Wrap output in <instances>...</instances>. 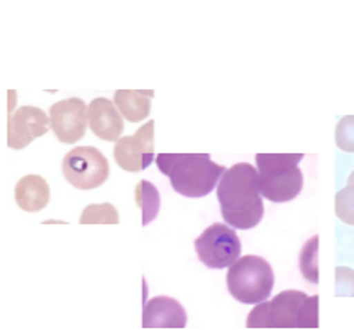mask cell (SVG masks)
<instances>
[{"mask_svg":"<svg viewBox=\"0 0 354 330\" xmlns=\"http://www.w3.org/2000/svg\"><path fill=\"white\" fill-rule=\"evenodd\" d=\"M263 195L259 192L258 168L238 163L223 173L218 183V199L225 223L239 230L258 226L263 219Z\"/></svg>","mask_w":354,"mask_h":330,"instance_id":"6da1fadb","label":"cell"},{"mask_svg":"<svg viewBox=\"0 0 354 330\" xmlns=\"http://www.w3.org/2000/svg\"><path fill=\"white\" fill-rule=\"evenodd\" d=\"M228 292L245 305L267 301L274 289V272L267 260L259 255H245L228 266Z\"/></svg>","mask_w":354,"mask_h":330,"instance_id":"5b68a950","label":"cell"},{"mask_svg":"<svg viewBox=\"0 0 354 330\" xmlns=\"http://www.w3.org/2000/svg\"><path fill=\"white\" fill-rule=\"evenodd\" d=\"M88 124H90L91 133L101 141H119L124 132L122 124V115L113 104V101H108L104 97L93 99L88 106Z\"/></svg>","mask_w":354,"mask_h":330,"instance_id":"8fae6325","label":"cell"},{"mask_svg":"<svg viewBox=\"0 0 354 330\" xmlns=\"http://www.w3.org/2000/svg\"><path fill=\"white\" fill-rule=\"evenodd\" d=\"M334 139H336V146L342 152L354 153V115H345L339 119Z\"/></svg>","mask_w":354,"mask_h":330,"instance_id":"d6986e66","label":"cell"},{"mask_svg":"<svg viewBox=\"0 0 354 330\" xmlns=\"http://www.w3.org/2000/svg\"><path fill=\"white\" fill-rule=\"evenodd\" d=\"M119 213L110 203L88 204L81 215V224H117Z\"/></svg>","mask_w":354,"mask_h":330,"instance_id":"e0dca14e","label":"cell"},{"mask_svg":"<svg viewBox=\"0 0 354 330\" xmlns=\"http://www.w3.org/2000/svg\"><path fill=\"white\" fill-rule=\"evenodd\" d=\"M304 153H258L259 192L272 203H288L304 190Z\"/></svg>","mask_w":354,"mask_h":330,"instance_id":"277c9868","label":"cell"},{"mask_svg":"<svg viewBox=\"0 0 354 330\" xmlns=\"http://www.w3.org/2000/svg\"><path fill=\"white\" fill-rule=\"evenodd\" d=\"M153 90H117L113 104L121 115L130 122H141L150 115Z\"/></svg>","mask_w":354,"mask_h":330,"instance_id":"5bb4252c","label":"cell"},{"mask_svg":"<svg viewBox=\"0 0 354 330\" xmlns=\"http://www.w3.org/2000/svg\"><path fill=\"white\" fill-rule=\"evenodd\" d=\"M156 163L179 195L192 199L208 195L227 172L208 153H159Z\"/></svg>","mask_w":354,"mask_h":330,"instance_id":"3957f363","label":"cell"},{"mask_svg":"<svg viewBox=\"0 0 354 330\" xmlns=\"http://www.w3.org/2000/svg\"><path fill=\"white\" fill-rule=\"evenodd\" d=\"M187 312L179 301L168 295H157L145 303L142 329H185Z\"/></svg>","mask_w":354,"mask_h":330,"instance_id":"7c38bea8","label":"cell"},{"mask_svg":"<svg viewBox=\"0 0 354 330\" xmlns=\"http://www.w3.org/2000/svg\"><path fill=\"white\" fill-rule=\"evenodd\" d=\"M318 250H319V237H313L304 244V249L299 252V272L305 280L313 284H318L319 281V270H318Z\"/></svg>","mask_w":354,"mask_h":330,"instance_id":"2e32d148","label":"cell"},{"mask_svg":"<svg viewBox=\"0 0 354 330\" xmlns=\"http://www.w3.org/2000/svg\"><path fill=\"white\" fill-rule=\"evenodd\" d=\"M51 128L50 117L41 108L22 106L8 117V146L22 150L28 144L42 137Z\"/></svg>","mask_w":354,"mask_h":330,"instance_id":"30bf717a","label":"cell"},{"mask_svg":"<svg viewBox=\"0 0 354 330\" xmlns=\"http://www.w3.org/2000/svg\"><path fill=\"white\" fill-rule=\"evenodd\" d=\"M196 254L205 266L214 270L228 269L234 261L239 260L241 241L236 230L228 224H210L198 239H196Z\"/></svg>","mask_w":354,"mask_h":330,"instance_id":"52a82bcc","label":"cell"},{"mask_svg":"<svg viewBox=\"0 0 354 330\" xmlns=\"http://www.w3.org/2000/svg\"><path fill=\"white\" fill-rule=\"evenodd\" d=\"M334 210L342 223L354 226V183L339 190L334 199Z\"/></svg>","mask_w":354,"mask_h":330,"instance_id":"ac0fdd59","label":"cell"},{"mask_svg":"<svg viewBox=\"0 0 354 330\" xmlns=\"http://www.w3.org/2000/svg\"><path fill=\"white\" fill-rule=\"evenodd\" d=\"M50 184L41 175H24L15 186V201L24 212H41L50 203Z\"/></svg>","mask_w":354,"mask_h":330,"instance_id":"4fadbf2b","label":"cell"},{"mask_svg":"<svg viewBox=\"0 0 354 330\" xmlns=\"http://www.w3.org/2000/svg\"><path fill=\"white\" fill-rule=\"evenodd\" d=\"M51 130L55 137L66 144H75L84 137L88 124V106L82 99L71 97L66 101L55 102L50 108Z\"/></svg>","mask_w":354,"mask_h":330,"instance_id":"9c48e42d","label":"cell"},{"mask_svg":"<svg viewBox=\"0 0 354 330\" xmlns=\"http://www.w3.org/2000/svg\"><path fill=\"white\" fill-rule=\"evenodd\" d=\"M136 203L142 212V226H147L157 217L159 208H161V197L156 184L150 181H141L136 186Z\"/></svg>","mask_w":354,"mask_h":330,"instance_id":"9a60e30c","label":"cell"},{"mask_svg":"<svg viewBox=\"0 0 354 330\" xmlns=\"http://www.w3.org/2000/svg\"><path fill=\"white\" fill-rule=\"evenodd\" d=\"M351 183H354V170H353V172H351L349 179H347V184H351Z\"/></svg>","mask_w":354,"mask_h":330,"instance_id":"44dd1931","label":"cell"},{"mask_svg":"<svg viewBox=\"0 0 354 330\" xmlns=\"http://www.w3.org/2000/svg\"><path fill=\"white\" fill-rule=\"evenodd\" d=\"M153 128L156 122L150 121L141 126L130 137H121L115 142L113 157L115 163L127 172H142L153 161Z\"/></svg>","mask_w":354,"mask_h":330,"instance_id":"ba28073f","label":"cell"},{"mask_svg":"<svg viewBox=\"0 0 354 330\" xmlns=\"http://www.w3.org/2000/svg\"><path fill=\"white\" fill-rule=\"evenodd\" d=\"M318 295L285 290L270 301H261L247 318L248 329H318Z\"/></svg>","mask_w":354,"mask_h":330,"instance_id":"7a4b0ae2","label":"cell"},{"mask_svg":"<svg viewBox=\"0 0 354 330\" xmlns=\"http://www.w3.org/2000/svg\"><path fill=\"white\" fill-rule=\"evenodd\" d=\"M336 298H354V270L347 266H338L334 272Z\"/></svg>","mask_w":354,"mask_h":330,"instance_id":"ffe728a7","label":"cell"},{"mask_svg":"<svg viewBox=\"0 0 354 330\" xmlns=\"http://www.w3.org/2000/svg\"><path fill=\"white\" fill-rule=\"evenodd\" d=\"M62 173L79 190L99 188L110 177V164L95 146L73 148L62 159Z\"/></svg>","mask_w":354,"mask_h":330,"instance_id":"8992f818","label":"cell"}]
</instances>
